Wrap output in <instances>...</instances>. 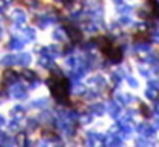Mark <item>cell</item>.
I'll use <instances>...</instances> for the list:
<instances>
[{
    "mask_svg": "<svg viewBox=\"0 0 159 147\" xmlns=\"http://www.w3.org/2000/svg\"><path fill=\"white\" fill-rule=\"evenodd\" d=\"M49 88L52 96L58 102H67L68 100V82L65 77H52L49 79Z\"/></svg>",
    "mask_w": 159,
    "mask_h": 147,
    "instance_id": "1",
    "label": "cell"
},
{
    "mask_svg": "<svg viewBox=\"0 0 159 147\" xmlns=\"http://www.w3.org/2000/svg\"><path fill=\"white\" fill-rule=\"evenodd\" d=\"M97 44H98V49H100V52H102L106 58L109 56V53L114 50V47H115V46L111 43L109 39H108V38H105V37L97 38Z\"/></svg>",
    "mask_w": 159,
    "mask_h": 147,
    "instance_id": "2",
    "label": "cell"
},
{
    "mask_svg": "<svg viewBox=\"0 0 159 147\" xmlns=\"http://www.w3.org/2000/svg\"><path fill=\"white\" fill-rule=\"evenodd\" d=\"M148 5L152 6V14L153 17H159V2L158 0H147Z\"/></svg>",
    "mask_w": 159,
    "mask_h": 147,
    "instance_id": "3",
    "label": "cell"
}]
</instances>
